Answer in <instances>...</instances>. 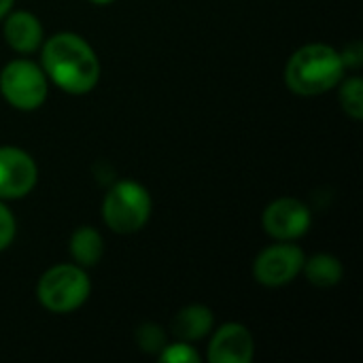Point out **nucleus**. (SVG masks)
I'll return each mask as SVG.
<instances>
[{
	"label": "nucleus",
	"mask_w": 363,
	"mask_h": 363,
	"mask_svg": "<svg viewBox=\"0 0 363 363\" xmlns=\"http://www.w3.org/2000/svg\"><path fill=\"white\" fill-rule=\"evenodd\" d=\"M136 342L143 351L147 353H162V349L168 345L166 342V334L160 325H153V323H145L136 330Z\"/></svg>",
	"instance_id": "2eb2a0df"
},
{
	"label": "nucleus",
	"mask_w": 363,
	"mask_h": 363,
	"mask_svg": "<svg viewBox=\"0 0 363 363\" xmlns=\"http://www.w3.org/2000/svg\"><path fill=\"white\" fill-rule=\"evenodd\" d=\"M34 160L17 147H0V200L28 196L36 185Z\"/></svg>",
	"instance_id": "0eeeda50"
},
{
	"label": "nucleus",
	"mask_w": 363,
	"mask_h": 363,
	"mask_svg": "<svg viewBox=\"0 0 363 363\" xmlns=\"http://www.w3.org/2000/svg\"><path fill=\"white\" fill-rule=\"evenodd\" d=\"M149 215L151 196L136 181L115 183L102 202V219L115 234H134L143 230Z\"/></svg>",
	"instance_id": "7ed1b4c3"
},
{
	"label": "nucleus",
	"mask_w": 363,
	"mask_h": 363,
	"mask_svg": "<svg viewBox=\"0 0 363 363\" xmlns=\"http://www.w3.org/2000/svg\"><path fill=\"white\" fill-rule=\"evenodd\" d=\"M4 38L11 49L32 53L43 45V26L28 11H15L4 21Z\"/></svg>",
	"instance_id": "9d476101"
},
{
	"label": "nucleus",
	"mask_w": 363,
	"mask_h": 363,
	"mask_svg": "<svg viewBox=\"0 0 363 363\" xmlns=\"http://www.w3.org/2000/svg\"><path fill=\"white\" fill-rule=\"evenodd\" d=\"M213 330V313L206 306L191 304L177 313L172 321V332L183 342H194L208 336Z\"/></svg>",
	"instance_id": "9b49d317"
},
{
	"label": "nucleus",
	"mask_w": 363,
	"mask_h": 363,
	"mask_svg": "<svg viewBox=\"0 0 363 363\" xmlns=\"http://www.w3.org/2000/svg\"><path fill=\"white\" fill-rule=\"evenodd\" d=\"M345 77L340 53L323 43L298 49L285 68V83L298 96H319L334 89Z\"/></svg>",
	"instance_id": "f03ea898"
},
{
	"label": "nucleus",
	"mask_w": 363,
	"mask_h": 363,
	"mask_svg": "<svg viewBox=\"0 0 363 363\" xmlns=\"http://www.w3.org/2000/svg\"><path fill=\"white\" fill-rule=\"evenodd\" d=\"M43 70L66 94L83 96L100 79V62L85 38L60 32L43 43Z\"/></svg>",
	"instance_id": "f257e3e1"
},
{
	"label": "nucleus",
	"mask_w": 363,
	"mask_h": 363,
	"mask_svg": "<svg viewBox=\"0 0 363 363\" xmlns=\"http://www.w3.org/2000/svg\"><path fill=\"white\" fill-rule=\"evenodd\" d=\"M342 62H345V68H359L363 60V47L359 40H353L351 45H347V49L340 53Z\"/></svg>",
	"instance_id": "a211bd4d"
},
{
	"label": "nucleus",
	"mask_w": 363,
	"mask_h": 363,
	"mask_svg": "<svg viewBox=\"0 0 363 363\" xmlns=\"http://www.w3.org/2000/svg\"><path fill=\"white\" fill-rule=\"evenodd\" d=\"M15 238V219L0 200V251H4Z\"/></svg>",
	"instance_id": "f3484780"
},
{
	"label": "nucleus",
	"mask_w": 363,
	"mask_h": 363,
	"mask_svg": "<svg viewBox=\"0 0 363 363\" xmlns=\"http://www.w3.org/2000/svg\"><path fill=\"white\" fill-rule=\"evenodd\" d=\"M102 253H104V240L94 228L83 225L72 234L70 255L77 262V266H81V268L96 266L102 259Z\"/></svg>",
	"instance_id": "f8f14e48"
},
{
	"label": "nucleus",
	"mask_w": 363,
	"mask_h": 363,
	"mask_svg": "<svg viewBox=\"0 0 363 363\" xmlns=\"http://www.w3.org/2000/svg\"><path fill=\"white\" fill-rule=\"evenodd\" d=\"M308 283L317 285V287H334L342 281V264L338 262V257L330 255V253H319L311 259H304L302 266Z\"/></svg>",
	"instance_id": "ddd939ff"
},
{
	"label": "nucleus",
	"mask_w": 363,
	"mask_h": 363,
	"mask_svg": "<svg viewBox=\"0 0 363 363\" xmlns=\"http://www.w3.org/2000/svg\"><path fill=\"white\" fill-rule=\"evenodd\" d=\"M262 223H264V230L272 238L281 242H289L308 232L311 211L306 204H302L296 198H281V200H274L264 211Z\"/></svg>",
	"instance_id": "6e6552de"
},
{
	"label": "nucleus",
	"mask_w": 363,
	"mask_h": 363,
	"mask_svg": "<svg viewBox=\"0 0 363 363\" xmlns=\"http://www.w3.org/2000/svg\"><path fill=\"white\" fill-rule=\"evenodd\" d=\"M91 283L85 274V270L77 264H62L49 268L36 287L38 302L51 311V313H72L79 306L85 304L89 298Z\"/></svg>",
	"instance_id": "20e7f679"
},
{
	"label": "nucleus",
	"mask_w": 363,
	"mask_h": 363,
	"mask_svg": "<svg viewBox=\"0 0 363 363\" xmlns=\"http://www.w3.org/2000/svg\"><path fill=\"white\" fill-rule=\"evenodd\" d=\"M0 94L19 111H34L47 98V74L30 60H13L0 72Z\"/></svg>",
	"instance_id": "39448f33"
},
{
	"label": "nucleus",
	"mask_w": 363,
	"mask_h": 363,
	"mask_svg": "<svg viewBox=\"0 0 363 363\" xmlns=\"http://www.w3.org/2000/svg\"><path fill=\"white\" fill-rule=\"evenodd\" d=\"M13 2H15V0H0V19H4V17L11 13Z\"/></svg>",
	"instance_id": "6ab92c4d"
},
{
	"label": "nucleus",
	"mask_w": 363,
	"mask_h": 363,
	"mask_svg": "<svg viewBox=\"0 0 363 363\" xmlns=\"http://www.w3.org/2000/svg\"><path fill=\"white\" fill-rule=\"evenodd\" d=\"M340 104L347 115L353 119L363 117V81L359 77H351L340 87Z\"/></svg>",
	"instance_id": "4468645a"
},
{
	"label": "nucleus",
	"mask_w": 363,
	"mask_h": 363,
	"mask_svg": "<svg viewBox=\"0 0 363 363\" xmlns=\"http://www.w3.org/2000/svg\"><path fill=\"white\" fill-rule=\"evenodd\" d=\"M162 362L170 363H198L200 357L194 351V347H189V342H177V345H166L160 353Z\"/></svg>",
	"instance_id": "dca6fc26"
},
{
	"label": "nucleus",
	"mask_w": 363,
	"mask_h": 363,
	"mask_svg": "<svg viewBox=\"0 0 363 363\" xmlns=\"http://www.w3.org/2000/svg\"><path fill=\"white\" fill-rule=\"evenodd\" d=\"M91 2H96V4H108V2H113V0H91Z\"/></svg>",
	"instance_id": "aec40b11"
},
{
	"label": "nucleus",
	"mask_w": 363,
	"mask_h": 363,
	"mask_svg": "<svg viewBox=\"0 0 363 363\" xmlns=\"http://www.w3.org/2000/svg\"><path fill=\"white\" fill-rule=\"evenodd\" d=\"M304 253L296 245H272L264 249L253 266V277L266 287H283L291 283L304 266Z\"/></svg>",
	"instance_id": "423d86ee"
},
{
	"label": "nucleus",
	"mask_w": 363,
	"mask_h": 363,
	"mask_svg": "<svg viewBox=\"0 0 363 363\" xmlns=\"http://www.w3.org/2000/svg\"><path fill=\"white\" fill-rule=\"evenodd\" d=\"M253 336L240 323L221 325L208 347V359L213 363H249L253 359Z\"/></svg>",
	"instance_id": "1a4fd4ad"
}]
</instances>
